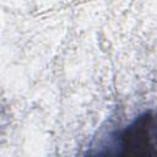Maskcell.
I'll use <instances>...</instances> for the list:
<instances>
[{
  "label": "cell",
  "instance_id": "obj_1",
  "mask_svg": "<svg viewBox=\"0 0 157 157\" xmlns=\"http://www.w3.org/2000/svg\"><path fill=\"white\" fill-rule=\"evenodd\" d=\"M114 153L124 156H157V109L139 115L115 140Z\"/></svg>",
  "mask_w": 157,
  "mask_h": 157
}]
</instances>
